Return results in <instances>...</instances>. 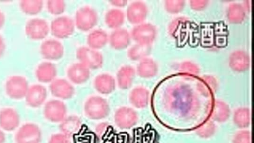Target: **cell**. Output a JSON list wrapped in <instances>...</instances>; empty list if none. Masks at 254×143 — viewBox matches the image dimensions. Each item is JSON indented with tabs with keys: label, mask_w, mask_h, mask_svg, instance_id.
Segmentation results:
<instances>
[{
	"label": "cell",
	"mask_w": 254,
	"mask_h": 143,
	"mask_svg": "<svg viewBox=\"0 0 254 143\" xmlns=\"http://www.w3.org/2000/svg\"><path fill=\"white\" fill-rule=\"evenodd\" d=\"M147 12V7L144 2L135 1L128 6L126 11V16L130 23L138 25L142 23L146 19Z\"/></svg>",
	"instance_id": "5bb4252c"
},
{
	"label": "cell",
	"mask_w": 254,
	"mask_h": 143,
	"mask_svg": "<svg viewBox=\"0 0 254 143\" xmlns=\"http://www.w3.org/2000/svg\"><path fill=\"white\" fill-rule=\"evenodd\" d=\"M199 84L200 91L205 95H209L213 93L217 87L215 80L211 77H206L202 78Z\"/></svg>",
	"instance_id": "836d02e7"
},
{
	"label": "cell",
	"mask_w": 254,
	"mask_h": 143,
	"mask_svg": "<svg viewBox=\"0 0 254 143\" xmlns=\"http://www.w3.org/2000/svg\"><path fill=\"white\" fill-rule=\"evenodd\" d=\"M29 87L27 78L21 75L10 76L5 83L7 95L11 98L16 100L25 98Z\"/></svg>",
	"instance_id": "7a4b0ae2"
},
{
	"label": "cell",
	"mask_w": 254,
	"mask_h": 143,
	"mask_svg": "<svg viewBox=\"0 0 254 143\" xmlns=\"http://www.w3.org/2000/svg\"><path fill=\"white\" fill-rule=\"evenodd\" d=\"M209 113L210 118L213 120L222 122L229 117L230 110L225 103L216 100L210 104Z\"/></svg>",
	"instance_id": "cb8c5ba5"
},
{
	"label": "cell",
	"mask_w": 254,
	"mask_h": 143,
	"mask_svg": "<svg viewBox=\"0 0 254 143\" xmlns=\"http://www.w3.org/2000/svg\"><path fill=\"white\" fill-rule=\"evenodd\" d=\"M46 8L50 14L60 15L65 11L66 4L62 0H48L46 2Z\"/></svg>",
	"instance_id": "4dcf8cb0"
},
{
	"label": "cell",
	"mask_w": 254,
	"mask_h": 143,
	"mask_svg": "<svg viewBox=\"0 0 254 143\" xmlns=\"http://www.w3.org/2000/svg\"><path fill=\"white\" fill-rule=\"evenodd\" d=\"M6 50V43L4 38L0 34V58H1Z\"/></svg>",
	"instance_id": "60d3db41"
},
{
	"label": "cell",
	"mask_w": 254,
	"mask_h": 143,
	"mask_svg": "<svg viewBox=\"0 0 254 143\" xmlns=\"http://www.w3.org/2000/svg\"><path fill=\"white\" fill-rule=\"evenodd\" d=\"M5 139L4 133L0 129V143H4Z\"/></svg>",
	"instance_id": "7bdbcfd3"
},
{
	"label": "cell",
	"mask_w": 254,
	"mask_h": 143,
	"mask_svg": "<svg viewBox=\"0 0 254 143\" xmlns=\"http://www.w3.org/2000/svg\"><path fill=\"white\" fill-rule=\"evenodd\" d=\"M109 2L112 5L116 7H123L125 6L127 3V1L126 0H111Z\"/></svg>",
	"instance_id": "ab89813d"
},
{
	"label": "cell",
	"mask_w": 254,
	"mask_h": 143,
	"mask_svg": "<svg viewBox=\"0 0 254 143\" xmlns=\"http://www.w3.org/2000/svg\"><path fill=\"white\" fill-rule=\"evenodd\" d=\"M114 120L116 125L119 128L129 129L137 124L138 116L133 108L122 106L115 111Z\"/></svg>",
	"instance_id": "52a82bcc"
},
{
	"label": "cell",
	"mask_w": 254,
	"mask_h": 143,
	"mask_svg": "<svg viewBox=\"0 0 254 143\" xmlns=\"http://www.w3.org/2000/svg\"><path fill=\"white\" fill-rule=\"evenodd\" d=\"M244 17V12L242 6L237 4L231 5L228 11L229 20L233 23L241 22Z\"/></svg>",
	"instance_id": "d6a6232c"
},
{
	"label": "cell",
	"mask_w": 254,
	"mask_h": 143,
	"mask_svg": "<svg viewBox=\"0 0 254 143\" xmlns=\"http://www.w3.org/2000/svg\"><path fill=\"white\" fill-rule=\"evenodd\" d=\"M20 118L14 108L5 107L0 112V126L4 130L12 131L19 125Z\"/></svg>",
	"instance_id": "9a60e30c"
},
{
	"label": "cell",
	"mask_w": 254,
	"mask_h": 143,
	"mask_svg": "<svg viewBox=\"0 0 254 143\" xmlns=\"http://www.w3.org/2000/svg\"><path fill=\"white\" fill-rule=\"evenodd\" d=\"M180 71L184 74L195 76L198 73V69L194 64L186 62L182 65Z\"/></svg>",
	"instance_id": "d590c367"
},
{
	"label": "cell",
	"mask_w": 254,
	"mask_h": 143,
	"mask_svg": "<svg viewBox=\"0 0 254 143\" xmlns=\"http://www.w3.org/2000/svg\"><path fill=\"white\" fill-rule=\"evenodd\" d=\"M49 26L51 34L58 39H64L70 36L74 33L75 27L74 20L67 16L55 18Z\"/></svg>",
	"instance_id": "277c9868"
},
{
	"label": "cell",
	"mask_w": 254,
	"mask_h": 143,
	"mask_svg": "<svg viewBox=\"0 0 254 143\" xmlns=\"http://www.w3.org/2000/svg\"><path fill=\"white\" fill-rule=\"evenodd\" d=\"M233 120L235 124L240 128L248 126L251 121L250 110L244 107L237 109L234 113Z\"/></svg>",
	"instance_id": "f546056e"
},
{
	"label": "cell",
	"mask_w": 254,
	"mask_h": 143,
	"mask_svg": "<svg viewBox=\"0 0 254 143\" xmlns=\"http://www.w3.org/2000/svg\"><path fill=\"white\" fill-rule=\"evenodd\" d=\"M230 65L235 71H243L249 65V57L242 51L234 52L230 57Z\"/></svg>",
	"instance_id": "83f0119b"
},
{
	"label": "cell",
	"mask_w": 254,
	"mask_h": 143,
	"mask_svg": "<svg viewBox=\"0 0 254 143\" xmlns=\"http://www.w3.org/2000/svg\"><path fill=\"white\" fill-rule=\"evenodd\" d=\"M70 138L62 133L52 135L48 141V143H71Z\"/></svg>",
	"instance_id": "8d00e7d4"
},
{
	"label": "cell",
	"mask_w": 254,
	"mask_h": 143,
	"mask_svg": "<svg viewBox=\"0 0 254 143\" xmlns=\"http://www.w3.org/2000/svg\"><path fill=\"white\" fill-rule=\"evenodd\" d=\"M137 43L150 45L156 36L155 28L149 23H141L135 26L130 33Z\"/></svg>",
	"instance_id": "8fae6325"
},
{
	"label": "cell",
	"mask_w": 254,
	"mask_h": 143,
	"mask_svg": "<svg viewBox=\"0 0 254 143\" xmlns=\"http://www.w3.org/2000/svg\"><path fill=\"white\" fill-rule=\"evenodd\" d=\"M6 20V17L3 12L0 9V29L4 26Z\"/></svg>",
	"instance_id": "b9f144b4"
},
{
	"label": "cell",
	"mask_w": 254,
	"mask_h": 143,
	"mask_svg": "<svg viewBox=\"0 0 254 143\" xmlns=\"http://www.w3.org/2000/svg\"><path fill=\"white\" fill-rule=\"evenodd\" d=\"M136 71L131 66L126 65L122 66L118 70L116 74L118 86L123 90H127L132 85Z\"/></svg>",
	"instance_id": "d6986e66"
},
{
	"label": "cell",
	"mask_w": 254,
	"mask_h": 143,
	"mask_svg": "<svg viewBox=\"0 0 254 143\" xmlns=\"http://www.w3.org/2000/svg\"><path fill=\"white\" fill-rule=\"evenodd\" d=\"M131 38L130 33L127 29L121 27L112 32L109 36L108 42L112 48L123 50L129 45Z\"/></svg>",
	"instance_id": "ac0fdd59"
},
{
	"label": "cell",
	"mask_w": 254,
	"mask_h": 143,
	"mask_svg": "<svg viewBox=\"0 0 254 143\" xmlns=\"http://www.w3.org/2000/svg\"><path fill=\"white\" fill-rule=\"evenodd\" d=\"M81 127L82 121L80 118L75 115L66 116L59 125L61 132L69 138L77 134Z\"/></svg>",
	"instance_id": "44dd1931"
},
{
	"label": "cell",
	"mask_w": 254,
	"mask_h": 143,
	"mask_svg": "<svg viewBox=\"0 0 254 143\" xmlns=\"http://www.w3.org/2000/svg\"><path fill=\"white\" fill-rule=\"evenodd\" d=\"M215 130V124L210 120L204 121L196 127L198 135L205 138L212 136L214 134Z\"/></svg>",
	"instance_id": "1f68e13d"
},
{
	"label": "cell",
	"mask_w": 254,
	"mask_h": 143,
	"mask_svg": "<svg viewBox=\"0 0 254 143\" xmlns=\"http://www.w3.org/2000/svg\"><path fill=\"white\" fill-rule=\"evenodd\" d=\"M150 50V45L136 43L128 49L127 56L132 61H141L146 58Z\"/></svg>",
	"instance_id": "f1b7e54d"
},
{
	"label": "cell",
	"mask_w": 254,
	"mask_h": 143,
	"mask_svg": "<svg viewBox=\"0 0 254 143\" xmlns=\"http://www.w3.org/2000/svg\"><path fill=\"white\" fill-rule=\"evenodd\" d=\"M67 75L72 83L81 84L86 82L90 78V69L80 62L75 63L68 67Z\"/></svg>",
	"instance_id": "2e32d148"
},
{
	"label": "cell",
	"mask_w": 254,
	"mask_h": 143,
	"mask_svg": "<svg viewBox=\"0 0 254 143\" xmlns=\"http://www.w3.org/2000/svg\"><path fill=\"white\" fill-rule=\"evenodd\" d=\"M157 71V67L155 62L150 58H145L140 61L136 72L140 77L148 78L155 76Z\"/></svg>",
	"instance_id": "484cf974"
},
{
	"label": "cell",
	"mask_w": 254,
	"mask_h": 143,
	"mask_svg": "<svg viewBox=\"0 0 254 143\" xmlns=\"http://www.w3.org/2000/svg\"><path fill=\"white\" fill-rule=\"evenodd\" d=\"M98 16L97 12L88 6L82 7L76 12L74 20L75 27L82 31H88L97 24Z\"/></svg>",
	"instance_id": "3957f363"
},
{
	"label": "cell",
	"mask_w": 254,
	"mask_h": 143,
	"mask_svg": "<svg viewBox=\"0 0 254 143\" xmlns=\"http://www.w3.org/2000/svg\"><path fill=\"white\" fill-rule=\"evenodd\" d=\"M109 41V36L103 29H97L92 31L87 36L88 47L98 50L104 47Z\"/></svg>",
	"instance_id": "603a6c76"
},
{
	"label": "cell",
	"mask_w": 254,
	"mask_h": 143,
	"mask_svg": "<svg viewBox=\"0 0 254 143\" xmlns=\"http://www.w3.org/2000/svg\"><path fill=\"white\" fill-rule=\"evenodd\" d=\"M35 74L37 80L42 83H51L56 79L57 70L56 66L50 61L39 63L36 68Z\"/></svg>",
	"instance_id": "e0dca14e"
},
{
	"label": "cell",
	"mask_w": 254,
	"mask_h": 143,
	"mask_svg": "<svg viewBox=\"0 0 254 143\" xmlns=\"http://www.w3.org/2000/svg\"><path fill=\"white\" fill-rule=\"evenodd\" d=\"M86 116L91 120H101L107 117L110 108L108 101L103 97L93 95L88 97L84 104Z\"/></svg>",
	"instance_id": "6da1fadb"
},
{
	"label": "cell",
	"mask_w": 254,
	"mask_h": 143,
	"mask_svg": "<svg viewBox=\"0 0 254 143\" xmlns=\"http://www.w3.org/2000/svg\"><path fill=\"white\" fill-rule=\"evenodd\" d=\"M166 8L172 13H177L183 7L184 1L180 0H173L166 1Z\"/></svg>",
	"instance_id": "74e56055"
},
{
	"label": "cell",
	"mask_w": 254,
	"mask_h": 143,
	"mask_svg": "<svg viewBox=\"0 0 254 143\" xmlns=\"http://www.w3.org/2000/svg\"><path fill=\"white\" fill-rule=\"evenodd\" d=\"M66 104L60 99H51L45 103L43 108L45 118L53 123H60L67 116Z\"/></svg>",
	"instance_id": "8992f818"
},
{
	"label": "cell",
	"mask_w": 254,
	"mask_h": 143,
	"mask_svg": "<svg viewBox=\"0 0 254 143\" xmlns=\"http://www.w3.org/2000/svg\"><path fill=\"white\" fill-rule=\"evenodd\" d=\"M116 84L115 78L108 73H102L97 75L93 82L96 90L103 95L112 93L115 89Z\"/></svg>",
	"instance_id": "ffe728a7"
},
{
	"label": "cell",
	"mask_w": 254,
	"mask_h": 143,
	"mask_svg": "<svg viewBox=\"0 0 254 143\" xmlns=\"http://www.w3.org/2000/svg\"><path fill=\"white\" fill-rule=\"evenodd\" d=\"M64 52L63 44L54 39L43 41L40 46V52L43 58L48 60H58L64 55Z\"/></svg>",
	"instance_id": "7c38bea8"
},
{
	"label": "cell",
	"mask_w": 254,
	"mask_h": 143,
	"mask_svg": "<svg viewBox=\"0 0 254 143\" xmlns=\"http://www.w3.org/2000/svg\"><path fill=\"white\" fill-rule=\"evenodd\" d=\"M42 132L39 127L34 123L23 125L15 134L16 143H40Z\"/></svg>",
	"instance_id": "9c48e42d"
},
{
	"label": "cell",
	"mask_w": 254,
	"mask_h": 143,
	"mask_svg": "<svg viewBox=\"0 0 254 143\" xmlns=\"http://www.w3.org/2000/svg\"><path fill=\"white\" fill-rule=\"evenodd\" d=\"M47 97V91L45 87L36 83L29 86L25 98L28 106L38 108L45 103Z\"/></svg>",
	"instance_id": "4fadbf2b"
},
{
	"label": "cell",
	"mask_w": 254,
	"mask_h": 143,
	"mask_svg": "<svg viewBox=\"0 0 254 143\" xmlns=\"http://www.w3.org/2000/svg\"><path fill=\"white\" fill-rule=\"evenodd\" d=\"M76 55L79 62L89 69H99L103 64L102 54L98 50L88 46L79 47L76 51Z\"/></svg>",
	"instance_id": "5b68a950"
},
{
	"label": "cell",
	"mask_w": 254,
	"mask_h": 143,
	"mask_svg": "<svg viewBox=\"0 0 254 143\" xmlns=\"http://www.w3.org/2000/svg\"><path fill=\"white\" fill-rule=\"evenodd\" d=\"M129 100L130 104L136 108H145L149 102V92L143 87H136L130 91Z\"/></svg>",
	"instance_id": "7402d4cb"
},
{
	"label": "cell",
	"mask_w": 254,
	"mask_h": 143,
	"mask_svg": "<svg viewBox=\"0 0 254 143\" xmlns=\"http://www.w3.org/2000/svg\"><path fill=\"white\" fill-rule=\"evenodd\" d=\"M50 32V26L43 18L35 17L29 19L25 25L26 35L30 39L39 40L45 38Z\"/></svg>",
	"instance_id": "ba28073f"
},
{
	"label": "cell",
	"mask_w": 254,
	"mask_h": 143,
	"mask_svg": "<svg viewBox=\"0 0 254 143\" xmlns=\"http://www.w3.org/2000/svg\"><path fill=\"white\" fill-rule=\"evenodd\" d=\"M20 10L29 15L39 14L42 10L44 2L42 0H21L19 3Z\"/></svg>",
	"instance_id": "4316f807"
},
{
	"label": "cell",
	"mask_w": 254,
	"mask_h": 143,
	"mask_svg": "<svg viewBox=\"0 0 254 143\" xmlns=\"http://www.w3.org/2000/svg\"><path fill=\"white\" fill-rule=\"evenodd\" d=\"M49 90L53 96L60 100L71 99L75 94L73 85L63 78L55 79L50 83Z\"/></svg>",
	"instance_id": "30bf717a"
},
{
	"label": "cell",
	"mask_w": 254,
	"mask_h": 143,
	"mask_svg": "<svg viewBox=\"0 0 254 143\" xmlns=\"http://www.w3.org/2000/svg\"><path fill=\"white\" fill-rule=\"evenodd\" d=\"M233 143H251V133L249 131L243 130L237 132L234 136Z\"/></svg>",
	"instance_id": "e575fe53"
},
{
	"label": "cell",
	"mask_w": 254,
	"mask_h": 143,
	"mask_svg": "<svg viewBox=\"0 0 254 143\" xmlns=\"http://www.w3.org/2000/svg\"><path fill=\"white\" fill-rule=\"evenodd\" d=\"M104 20L108 27L116 29L121 28L124 24L125 15L123 11L120 9L112 8L106 13Z\"/></svg>",
	"instance_id": "d4e9b609"
},
{
	"label": "cell",
	"mask_w": 254,
	"mask_h": 143,
	"mask_svg": "<svg viewBox=\"0 0 254 143\" xmlns=\"http://www.w3.org/2000/svg\"><path fill=\"white\" fill-rule=\"evenodd\" d=\"M207 1H191V6L195 9H202L206 6Z\"/></svg>",
	"instance_id": "f35d334b"
}]
</instances>
